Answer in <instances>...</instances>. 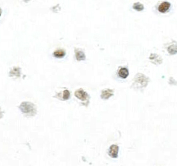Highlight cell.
Masks as SVG:
<instances>
[{
    "label": "cell",
    "mask_w": 177,
    "mask_h": 166,
    "mask_svg": "<svg viewBox=\"0 0 177 166\" xmlns=\"http://www.w3.org/2000/svg\"><path fill=\"white\" fill-rule=\"evenodd\" d=\"M21 112L28 116H33L37 114L36 106L30 102H23L19 106Z\"/></svg>",
    "instance_id": "1"
},
{
    "label": "cell",
    "mask_w": 177,
    "mask_h": 166,
    "mask_svg": "<svg viewBox=\"0 0 177 166\" xmlns=\"http://www.w3.org/2000/svg\"><path fill=\"white\" fill-rule=\"evenodd\" d=\"M129 75V71L126 68H122L118 70V76L122 79H126Z\"/></svg>",
    "instance_id": "7"
},
{
    "label": "cell",
    "mask_w": 177,
    "mask_h": 166,
    "mask_svg": "<svg viewBox=\"0 0 177 166\" xmlns=\"http://www.w3.org/2000/svg\"><path fill=\"white\" fill-rule=\"evenodd\" d=\"M118 146L117 145H112L109 149V155L112 158H117L118 154Z\"/></svg>",
    "instance_id": "4"
},
{
    "label": "cell",
    "mask_w": 177,
    "mask_h": 166,
    "mask_svg": "<svg viewBox=\"0 0 177 166\" xmlns=\"http://www.w3.org/2000/svg\"><path fill=\"white\" fill-rule=\"evenodd\" d=\"M133 8L135 10H136L137 11H142L144 10V6L142 4L138 3V2H136L133 5Z\"/></svg>",
    "instance_id": "12"
},
{
    "label": "cell",
    "mask_w": 177,
    "mask_h": 166,
    "mask_svg": "<svg viewBox=\"0 0 177 166\" xmlns=\"http://www.w3.org/2000/svg\"><path fill=\"white\" fill-rule=\"evenodd\" d=\"M112 96H113V90L111 89H106V90H103L101 95V98L104 100H107Z\"/></svg>",
    "instance_id": "5"
},
{
    "label": "cell",
    "mask_w": 177,
    "mask_h": 166,
    "mask_svg": "<svg viewBox=\"0 0 177 166\" xmlns=\"http://www.w3.org/2000/svg\"><path fill=\"white\" fill-rule=\"evenodd\" d=\"M75 96H76L77 99L82 100V101H86L88 99V94L84 91L83 89H79L77 90L75 93Z\"/></svg>",
    "instance_id": "3"
},
{
    "label": "cell",
    "mask_w": 177,
    "mask_h": 166,
    "mask_svg": "<svg viewBox=\"0 0 177 166\" xmlns=\"http://www.w3.org/2000/svg\"><path fill=\"white\" fill-rule=\"evenodd\" d=\"M10 76H17L19 77L20 76V68H13L10 71Z\"/></svg>",
    "instance_id": "9"
},
{
    "label": "cell",
    "mask_w": 177,
    "mask_h": 166,
    "mask_svg": "<svg viewBox=\"0 0 177 166\" xmlns=\"http://www.w3.org/2000/svg\"><path fill=\"white\" fill-rule=\"evenodd\" d=\"M65 54V53L63 50H57L54 53V56L57 58H63Z\"/></svg>",
    "instance_id": "10"
},
{
    "label": "cell",
    "mask_w": 177,
    "mask_h": 166,
    "mask_svg": "<svg viewBox=\"0 0 177 166\" xmlns=\"http://www.w3.org/2000/svg\"><path fill=\"white\" fill-rule=\"evenodd\" d=\"M24 1H25V2H28L29 0H24Z\"/></svg>",
    "instance_id": "14"
},
{
    "label": "cell",
    "mask_w": 177,
    "mask_h": 166,
    "mask_svg": "<svg viewBox=\"0 0 177 166\" xmlns=\"http://www.w3.org/2000/svg\"><path fill=\"white\" fill-rule=\"evenodd\" d=\"M69 97H70V92L68 90H65L62 94V100H69Z\"/></svg>",
    "instance_id": "11"
},
{
    "label": "cell",
    "mask_w": 177,
    "mask_h": 166,
    "mask_svg": "<svg viewBox=\"0 0 177 166\" xmlns=\"http://www.w3.org/2000/svg\"><path fill=\"white\" fill-rule=\"evenodd\" d=\"M0 16H1V10H0Z\"/></svg>",
    "instance_id": "15"
},
{
    "label": "cell",
    "mask_w": 177,
    "mask_h": 166,
    "mask_svg": "<svg viewBox=\"0 0 177 166\" xmlns=\"http://www.w3.org/2000/svg\"><path fill=\"white\" fill-rule=\"evenodd\" d=\"M75 56H76L77 60L78 61H82L86 59V56L84 54V53L81 50H75Z\"/></svg>",
    "instance_id": "8"
},
{
    "label": "cell",
    "mask_w": 177,
    "mask_h": 166,
    "mask_svg": "<svg viewBox=\"0 0 177 166\" xmlns=\"http://www.w3.org/2000/svg\"><path fill=\"white\" fill-rule=\"evenodd\" d=\"M170 4L168 2H163L158 6V11L161 13H165L166 11L170 8Z\"/></svg>",
    "instance_id": "6"
},
{
    "label": "cell",
    "mask_w": 177,
    "mask_h": 166,
    "mask_svg": "<svg viewBox=\"0 0 177 166\" xmlns=\"http://www.w3.org/2000/svg\"><path fill=\"white\" fill-rule=\"evenodd\" d=\"M148 82H149V79L147 76H144L142 74H138L135 78L134 85L137 88H144L147 86Z\"/></svg>",
    "instance_id": "2"
},
{
    "label": "cell",
    "mask_w": 177,
    "mask_h": 166,
    "mask_svg": "<svg viewBox=\"0 0 177 166\" xmlns=\"http://www.w3.org/2000/svg\"><path fill=\"white\" fill-rule=\"evenodd\" d=\"M4 111H2V109H1V108H0V119L2 118L3 117V115H4Z\"/></svg>",
    "instance_id": "13"
}]
</instances>
